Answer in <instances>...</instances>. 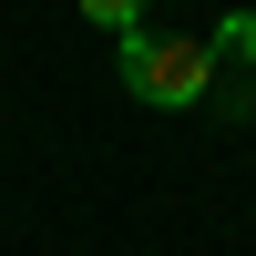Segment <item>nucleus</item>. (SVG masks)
Wrapping results in <instances>:
<instances>
[{
  "instance_id": "nucleus-2",
  "label": "nucleus",
  "mask_w": 256,
  "mask_h": 256,
  "mask_svg": "<svg viewBox=\"0 0 256 256\" xmlns=\"http://www.w3.org/2000/svg\"><path fill=\"white\" fill-rule=\"evenodd\" d=\"M205 52L216 62H256V10H226L216 31H205Z\"/></svg>"
},
{
  "instance_id": "nucleus-3",
  "label": "nucleus",
  "mask_w": 256,
  "mask_h": 256,
  "mask_svg": "<svg viewBox=\"0 0 256 256\" xmlns=\"http://www.w3.org/2000/svg\"><path fill=\"white\" fill-rule=\"evenodd\" d=\"M72 10H82V20H102L113 41H123V31H144V0H72Z\"/></svg>"
},
{
  "instance_id": "nucleus-1",
  "label": "nucleus",
  "mask_w": 256,
  "mask_h": 256,
  "mask_svg": "<svg viewBox=\"0 0 256 256\" xmlns=\"http://www.w3.org/2000/svg\"><path fill=\"white\" fill-rule=\"evenodd\" d=\"M123 92L154 102V113H184V102L216 92V52L184 31H123Z\"/></svg>"
}]
</instances>
